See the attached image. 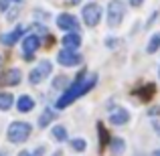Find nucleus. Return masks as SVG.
<instances>
[{"mask_svg":"<svg viewBox=\"0 0 160 156\" xmlns=\"http://www.w3.org/2000/svg\"><path fill=\"white\" fill-rule=\"evenodd\" d=\"M95 81H98V75H95V73H91V75H79V77L75 79V81L71 83L65 91H63L61 98L57 99V108L63 109V108H67V105H71L77 98H81L83 93H87V91L95 85Z\"/></svg>","mask_w":160,"mask_h":156,"instance_id":"obj_1","label":"nucleus"},{"mask_svg":"<svg viewBox=\"0 0 160 156\" xmlns=\"http://www.w3.org/2000/svg\"><path fill=\"white\" fill-rule=\"evenodd\" d=\"M6 136L12 144H22V142H27L28 136H31V124H27V122H12V124L8 126Z\"/></svg>","mask_w":160,"mask_h":156,"instance_id":"obj_2","label":"nucleus"},{"mask_svg":"<svg viewBox=\"0 0 160 156\" xmlns=\"http://www.w3.org/2000/svg\"><path fill=\"white\" fill-rule=\"evenodd\" d=\"M126 16V6L122 0H112L108 4V27L109 28H118L122 24Z\"/></svg>","mask_w":160,"mask_h":156,"instance_id":"obj_3","label":"nucleus"},{"mask_svg":"<svg viewBox=\"0 0 160 156\" xmlns=\"http://www.w3.org/2000/svg\"><path fill=\"white\" fill-rule=\"evenodd\" d=\"M102 14H103L102 6H99V4H95V2L85 4V6H83V10H81L83 23H85L87 27H98L99 20H102Z\"/></svg>","mask_w":160,"mask_h":156,"instance_id":"obj_4","label":"nucleus"},{"mask_svg":"<svg viewBox=\"0 0 160 156\" xmlns=\"http://www.w3.org/2000/svg\"><path fill=\"white\" fill-rule=\"evenodd\" d=\"M51 71H53V65H51V61H41L39 65H35V69L28 73V79H31V83L32 85H37V83H41V81H45V79L51 75Z\"/></svg>","mask_w":160,"mask_h":156,"instance_id":"obj_5","label":"nucleus"},{"mask_svg":"<svg viewBox=\"0 0 160 156\" xmlns=\"http://www.w3.org/2000/svg\"><path fill=\"white\" fill-rule=\"evenodd\" d=\"M57 61H59V65H63V67H77V65H81L83 57L77 51L63 49V51H59V55H57Z\"/></svg>","mask_w":160,"mask_h":156,"instance_id":"obj_6","label":"nucleus"},{"mask_svg":"<svg viewBox=\"0 0 160 156\" xmlns=\"http://www.w3.org/2000/svg\"><path fill=\"white\" fill-rule=\"evenodd\" d=\"M57 27L61 28V31H67V33H79L77 18H75L73 14H67V12H63V14L57 16Z\"/></svg>","mask_w":160,"mask_h":156,"instance_id":"obj_7","label":"nucleus"},{"mask_svg":"<svg viewBox=\"0 0 160 156\" xmlns=\"http://www.w3.org/2000/svg\"><path fill=\"white\" fill-rule=\"evenodd\" d=\"M39 47H41V39H39V35H28L27 39L22 41V55H24V59H31V57H32V53H35Z\"/></svg>","mask_w":160,"mask_h":156,"instance_id":"obj_8","label":"nucleus"},{"mask_svg":"<svg viewBox=\"0 0 160 156\" xmlns=\"http://www.w3.org/2000/svg\"><path fill=\"white\" fill-rule=\"evenodd\" d=\"M20 79H22V73H20V69H8L4 71L2 75H0V85H18Z\"/></svg>","mask_w":160,"mask_h":156,"instance_id":"obj_9","label":"nucleus"},{"mask_svg":"<svg viewBox=\"0 0 160 156\" xmlns=\"http://www.w3.org/2000/svg\"><path fill=\"white\" fill-rule=\"evenodd\" d=\"M130 122V112L126 108H116L112 109V113H109V124L113 126H124Z\"/></svg>","mask_w":160,"mask_h":156,"instance_id":"obj_10","label":"nucleus"},{"mask_svg":"<svg viewBox=\"0 0 160 156\" xmlns=\"http://www.w3.org/2000/svg\"><path fill=\"white\" fill-rule=\"evenodd\" d=\"M63 47L69 49V51H77L81 47V35L79 33H67L63 37Z\"/></svg>","mask_w":160,"mask_h":156,"instance_id":"obj_11","label":"nucleus"},{"mask_svg":"<svg viewBox=\"0 0 160 156\" xmlns=\"http://www.w3.org/2000/svg\"><path fill=\"white\" fill-rule=\"evenodd\" d=\"M22 33H24V27H22V24H18V27H16L12 33H8V35H0V43L10 47V45H14L16 41L22 37Z\"/></svg>","mask_w":160,"mask_h":156,"instance_id":"obj_12","label":"nucleus"},{"mask_svg":"<svg viewBox=\"0 0 160 156\" xmlns=\"http://www.w3.org/2000/svg\"><path fill=\"white\" fill-rule=\"evenodd\" d=\"M32 108H35V99H32L31 95H20L18 102H16V109H18V112H22V113L31 112Z\"/></svg>","mask_w":160,"mask_h":156,"instance_id":"obj_13","label":"nucleus"},{"mask_svg":"<svg viewBox=\"0 0 160 156\" xmlns=\"http://www.w3.org/2000/svg\"><path fill=\"white\" fill-rule=\"evenodd\" d=\"M109 150H112V156H122L126 152V140H122V138H112V140H109Z\"/></svg>","mask_w":160,"mask_h":156,"instance_id":"obj_14","label":"nucleus"},{"mask_svg":"<svg viewBox=\"0 0 160 156\" xmlns=\"http://www.w3.org/2000/svg\"><path fill=\"white\" fill-rule=\"evenodd\" d=\"M158 49H160V33H154V35L150 37L148 45H146V53L152 55V53H156Z\"/></svg>","mask_w":160,"mask_h":156,"instance_id":"obj_15","label":"nucleus"},{"mask_svg":"<svg viewBox=\"0 0 160 156\" xmlns=\"http://www.w3.org/2000/svg\"><path fill=\"white\" fill-rule=\"evenodd\" d=\"M55 118H57V113H55L53 109H49V108H47V109L43 112V116L39 118V126H41V128H45V126H49V124H51Z\"/></svg>","mask_w":160,"mask_h":156,"instance_id":"obj_16","label":"nucleus"},{"mask_svg":"<svg viewBox=\"0 0 160 156\" xmlns=\"http://www.w3.org/2000/svg\"><path fill=\"white\" fill-rule=\"evenodd\" d=\"M51 134H53L55 140H59V142L67 140V130L63 128V126H53V128H51Z\"/></svg>","mask_w":160,"mask_h":156,"instance_id":"obj_17","label":"nucleus"},{"mask_svg":"<svg viewBox=\"0 0 160 156\" xmlns=\"http://www.w3.org/2000/svg\"><path fill=\"white\" fill-rule=\"evenodd\" d=\"M12 103H14V99H12V95L10 93H0V109H10L12 108Z\"/></svg>","mask_w":160,"mask_h":156,"instance_id":"obj_18","label":"nucleus"},{"mask_svg":"<svg viewBox=\"0 0 160 156\" xmlns=\"http://www.w3.org/2000/svg\"><path fill=\"white\" fill-rule=\"evenodd\" d=\"M69 144H71V148H73L75 152H83V150L87 148V142L83 140V138H73Z\"/></svg>","mask_w":160,"mask_h":156,"instance_id":"obj_19","label":"nucleus"},{"mask_svg":"<svg viewBox=\"0 0 160 156\" xmlns=\"http://www.w3.org/2000/svg\"><path fill=\"white\" fill-rule=\"evenodd\" d=\"M43 152H45V148H37L35 152H28V150H22V152H20L18 156H41Z\"/></svg>","mask_w":160,"mask_h":156,"instance_id":"obj_20","label":"nucleus"},{"mask_svg":"<svg viewBox=\"0 0 160 156\" xmlns=\"http://www.w3.org/2000/svg\"><path fill=\"white\" fill-rule=\"evenodd\" d=\"M130 4H132L134 8H138V6H142V4H144V0H128Z\"/></svg>","mask_w":160,"mask_h":156,"instance_id":"obj_21","label":"nucleus"},{"mask_svg":"<svg viewBox=\"0 0 160 156\" xmlns=\"http://www.w3.org/2000/svg\"><path fill=\"white\" fill-rule=\"evenodd\" d=\"M0 10H2V12L8 10V0H0Z\"/></svg>","mask_w":160,"mask_h":156,"instance_id":"obj_22","label":"nucleus"},{"mask_svg":"<svg viewBox=\"0 0 160 156\" xmlns=\"http://www.w3.org/2000/svg\"><path fill=\"white\" fill-rule=\"evenodd\" d=\"M79 2H81V0H71V4H79Z\"/></svg>","mask_w":160,"mask_h":156,"instance_id":"obj_23","label":"nucleus"},{"mask_svg":"<svg viewBox=\"0 0 160 156\" xmlns=\"http://www.w3.org/2000/svg\"><path fill=\"white\" fill-rule=\"evenodd\" d=\"M152 156H160V150H156V152H152Z\"/></svg>","mask_w":160,"mask_h":156,"instance_id":"obj_24","label":"nucleus"},{"mask_svg":"<svg viewBox=\"0 0 160 156\" xmlns=\"http://www.w3.org/2000/svg\"><path fill=\"white\" fill-rule=\"evenodd\" d=\"M53 156H61V152H55V154H53Z\"/></svg>","mask_w":160,"mask_h":156,"instance_id":"obj_25","label":"nucleus"},{"mask_svg":"<svg viewBox=\"0 0 160 156\" xmlns=\"http://www.w3.org/2000/svg\"><path fill=\"white\" fill-rule=\"evenodd\" d=\"M12 2H16V4H18V2H22V0H12Z\"/></svg>","mask_w":160,"mask_h":156,"instance_id":"obj_26","label":"nucleus"},{"mask_svg":"<svg viewBox=\"0 0 160 156\" xmlns=\"http://www.w3.org/2000/svg\"><path fill=\"white\" fill-rule=\"evenodd\" d=\"M158 77H160V67H158Z\"/></svg>","mask_w":160,"mask_h":156,"instance_id":"obj_27","label":"nucleus"},{"mask_svg":"<svg viewBox=\"0 0 160 156\" xmlns=\"http://www.w3.org/2000/svg\"><path fill=\"white\" fill-rule=\"evenodd\" d=\"M0 65H2V57H0Z\"/></svg>","mask_w":160,"mask_h":156,"instance_id":"obj_28","label":"nucleus"},{"mask_svg":"<svg viewBox=\"0 0 160 156\" xmlns=\"http://www.w3.org/2000/svg\"><path fill=\"white\" fill-rule=\"evenodd\" d=\"M0 156H6V154H2V152H0Z\"/></svg>","mask_w":160,"mask_h":156,"instance_id":"obj_29","label":"nucleus"}]
</instances>
